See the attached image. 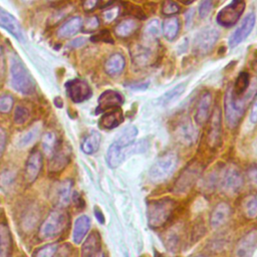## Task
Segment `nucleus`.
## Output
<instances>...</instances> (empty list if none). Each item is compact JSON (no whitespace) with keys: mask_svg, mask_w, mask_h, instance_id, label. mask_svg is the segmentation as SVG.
Wrapping results in <instances>:
<instances>
[{"mask_svg":"<svg viewBox=\"0 0 257 257\" xmlns=\"http://www.w3.org/2000/svg\"><path fill=\"white\" fill-rule=\"evenodd\" d=\"M257 94V78L250 80V85L247 91L241 96L232 94L230 86L227 88L224 98L225 119L229 127H236L244 115L248 105Z\"/></svg>","mask_w":257,"mask_h":257,"instance_id":"obj_1","label":"nucleus"},{"mask_svg":"<svg viewBox=\"0 0 257 257\" xmlns=\"http://www.w3.org/2000/svg\"><path fill=\"white\" fill-rule=\"evenodd\" d=\"M69 225V215L63 208H56L49 212L41 223L38 236L41 240L54 239L61 235Z\"/></svg>","mask_w":257,"mask_h":257,"instance_id":"obj_2","label":"nucleus"},{"mask_svg":"<svg viewBox=\"0 0 257 257\" xmlns=\"http://www.w3.org/2000/svg\"><path fill=\"white\" fill-rule=\"evenodd\" d=\"M10 83L22 94H32L35 90L34 78L17 56H13L10 60Z\"/></svg>","mask_w":257,"mask_h":257,"instance_id":"obj_3","label":"nucleus"},{"mask_svg":"<svg viewBox=\"0 0 257 257\" xmlns=\"http://www.w3.org/2000/svg\"><path fill=\"white\" fill-rule=\"evenodd\" d=\"M175 207L176 202L170 197L151 201L148 204L147 210L149 226L152 228H160L165 225L171 217Z\"/></svg>","mask_w":257,"mask_h":257,"instance_id":"obj_4","label":"nucleus"},{"mask_svg":"<svg viewBox=\"0 0 257 257\" xmlns=\"http://www.w3.org/2000/svg\"><path fill=\"white\" fill-rule=\"evenodd\" d=\"M178 165V156L174 152H167L154 163L149 171V177L153 182H162L167 180L176 170Z\"/></svg>","mask_w":257,"mask_h":257,"instance_id":"obj_5","label":"nucleus"},{"mask_svg":"<svg viewBox=\"0 0 257 257\" xmlns=\"http://www.w3.org/2000/svg\"><path fill=\"white\" fill-rule=\"evenodd\" d=\"M202 173V167L199 163L193 162L186 167L174 184L173 191L176 194H185L191 190Z\"/></svg>","mask_w":257,"mask_h":257,"instance_id":"obj_6","label":"nucleus"},{"mask_svg":"<svg viewBox=\"0 0 257 257\" xmlns=\"http://www.w3.org/2000/svg\"><path fill=\"white\" fill-rule=\"evenodd\" d=\"M219 38V32L213 27H205L201 29L195 36L193 41V51L195 54L203 56L208 54Z\"/></svg>","mask_w":257,"mask_h":257,"instance_id":"obj_7","label":"nucleus"},{"mask_svg":"<svg viewBox=\"0 0 257 257\" xmlns=\"http://www.w3.org/2000/svg\"><path fill=\"white\" fill-rule=\"evenodd\" d=\"M246 6L245 0H232V2L223 7L217 14V22L224 27H231L237 23L243 14Z\"/></svg>","mask_w":257,"mask_h":257,"instance_id":"obj_8","label":"nucleus"},{"mask_svg":"<svg viewBox=\"0 0 257 257\" xmlns=\"http://www.w3.org/2000/svg\"><path fill=\"white\" fill-rule=\"evenodd\" d=\"M65 87L68 97L75 103H80L87 100L92 94L90 85L85 80L80 78L68 80L65 83Z\"/></svg>","mask_w":257,"mask_h":257,"instance_id":"obj_9","label":"nucleus"},{"mask_svg":"<svg viewBox=\"0 0 257 257\" xmlns=\"http://www.w3.org/2000/svg\"><path fill=\"white\" fill-rule=\"evenodd\" d=\"M43 166V157L42 153L38 149H33L29 154L25 167H24V180L25 183L30 185L32 184L39 176Z\"/></svg>","mask_w":257,"mask_h":257,"instance_id":"obj_10","label":"nucleus"},{"mask_svg":"<svg viewBox=\"0 0 257 257\" xmlns=\"http://www.w3.org/2000/svg\"><path fill=\"white\" fill-rule=\"evenodd\" d=\"M220 186L228 194H236L243 186V178L236 168L225 169L220 177Z\"/></svg>","mask_w":257,"mask_h":257,"instance_id":"obj_11","label":"nucleus"},{"mask_svg":"<svg viewBox=\"0 0 257 257\" xmlns=\"http://www.w3.org/2000/svg\"><path fill=\"white\" fill-rule=\"evenodd\" d=\"M255 21H256V17L254 12H250L245 16L240 26L232 33V35L228 40V45L230 48H234L235 46L240 44L243 40H245L248 37V35L253 30Z\"/></svg>","mask_w":257,"mask_h":257,"instance_id":"obj_12","label":"nucleus"},{"mask_svg":"<svg viewBox=\"0 0 257 257\" xmlns=\"http://www.w3.org/2000/svg\"><path fill=\"white\" fill-rule=\"evenodd\" d=\"M71 159V150L68 146L60 145L57 150L51 155L48 163V173L58 174L68 165Z\"/></svg>","mask_w":257,"mask_h":257,"instance_id":"obj_13","label":"nucleus"},{"mask_svg":"<svg viewBox=\"0 0 257 257\" xmlns=\"http://www.w3.org/2000/svg\"><path fill=\"white\" fill-rule=\"evenodd\" d=\"M123 103L122 95L112 89L103 91L97 99V107L95 108V113L105 112L108 109H113L119 107Z\"/></svg>","mask_w":257,"mask_h":257,"instance_id":"obj_14","label":"nucleus"},{"mask_svg":"<svg viewBox=\"0 0 257 257\" xmlns=\"http://www.w3.org/2000/svg\"><path fill=\"white\" fill-rule=\"evenodd\" d=\"M0 27L5 29L16 40L23 42L25 37L18 20L8 11L0 8Z\"/></svg>","mask_w":257,"mask_h":257,"instance_id":"obj_15","label":"nucleus"},{"mask_svg":"<svg viewBox=\"0 0 257 257\" xmlns=\"http://www.w3.org/2000/svg\"><path fill=\"white\" fill-rule=\"evenodd\" d=\"M257 248V230L253 229L245 234L237 243L236 257H251Z\"/></svg>","mask_w":257,"mask_h":257,"instance_id":"obj_16","label":"nucleus"},{"mask_svg":"<svg viewBox=\"0 0 257 257\" xmlns=\"http://www.w3.org/2000/svg\"><path fill=\"white\" fill-rule=\"evenodd\" d=\"M221 132V110L219 107H216L211 117L210 128L208 134V144L210 147L215 148L220 145Z\"/></svg>","mask_w":257,"mask_h":257,"instance_id":"obj_17","label":"nucleus"},{"mask_svg":"<svg viewBox=\"0 0 257 257\" xmlns=\"http://www.w3.org/2000/svg\"><path fill=\"white\" fill-rule=\"evenodd\" d=\"M231 216V207L225 202L218 203L210 215V225L213 228H218L225 224Z\"/></svg>","mask_w":257,"mask_h":257,"instance_id":"obj_18","label":"nucleus"},{"mask_svg":"<svg viewBox=\"0 0 257 257\" xmlns=\"http://www.w3.org/2000/svg\"><path fill=\"white\" fill-rule=\"evenodd\" d=\"M82 19L79 16H73L64 21L57 29L56 35L58 38H70L82 29Z\"/></svg>","mask_w":257,"mask_h":257,"instance_id":"obj_19","label":"nucleus"},{"mask_svg":"<svg viewBox=\"0 0 257 257\" xmlns=\"http://www.w3.org/2000/svg\"><path fill=\"white\" fill-rule=\"evenodd\" d=\"M176 137L182 144L191 146L198 139V131L190 121H183L176 130Z\"/></svg>","mask_w":257,"mask_h":257,"instance_id":"obj_20","label":"nucleus"},{"mask_svg":"<svg viewBox=\"0 0 257 257\" xmlns=\"http://www.w3.org/2000/svg\"><path fill=\"white\" fill-rule=\"evenodd\" d=\"M101 248V239L97 231L91 232L81 246V257H95Z\"/></svg>","mask_w":257,"mask_h":257,"instance_id":"obj_21","label":"nucleus"},{"mask_svg":"<svg viewBox=\"0 0 257 257\" xmlns=\"http://www.w3.org/2000/svg\"><path fill=\"white\" fill-rule=\"evenodd\" d=\"M212 104V95L210 92H204L197 103V108H196V114H195V119L196 122L200 125L204 124L210 114V108Z\"/></svg>","mask_w":257,"mask_h":257,"instance_id":"obj_22","label":"nucleus"},{"mask_svg":"<svg viewBox=\"0 0 257 257\" xmlns=\"http://www.w3.org/2000/svg\"><path fill=\"white\" fill-rule=\"evenodd\" d=\"M123 121V113L119 107L113 108L110 111H105L98 121V126L102 130H112L118 126Z\"/></svg>","mask_w":257,"mask_h":257,"instance_id":"obj_23","label":"nucleus"},{"mask_svg":"<svg viewBox=\"0 0 257 257\" xmlns=\"http://www.w3.org/2000/svg\"><path fill=\"white\" fill-rule=\"evenodd\" d=\"M132 59L137 66H147L153 59V50L146 45H136L132 51Z\"/></svg>","mask_w":257,"mask_h":257,"instance_id":"obj_24","label":"nucleus"},{"mask_svg":"<svg viewBox=\"0 0 257 257\" xmlns=\"http://www.w3.org/2000/svg\"><path fill=\"white\" fill-rule=\"evenodd\" d=\"M125 66V59L121 53L111 54L104 63V70L108 75L115 76L122 72Z\"/></svg>","mask_w":257,"mask_h":257,"instance_id":"obj_25","label":"nucleus"},{"mask_svg":"<svg viewBox=\"0 0 257 257\" xmlns=\"http://www.w3.org/2000/svg\"><path fill=\"white\" fill-rule=\"evenodd\" d=\"M90 228V219L86 215L79 216L74 221L73 231H72V240L75 244H80L85 235L87 234Z\"/></svg>","mask_w":257,"mask_h":257,"instance_id":"obj_26","label":"nucleus"},{"mask_svg":"<svg viewBox=\"0 0 257 257\" xmlns=\"http://www.w3.org/2000/svg\"><path fill=\"white\" fill-rule=\"evenodd\" d=\"M72 196V181L66 179L62 181L56 189V204L59 208L66 207Z\"/></svg>","mask_w":257,"mask_h":257,"instance_id":"obj_27","label":"nucleus"},{"mask_svg":"<svg viewBox=\"0 0 257 257\" xmlns=\"http://www.w3.org/2000/svg\"><path fill=\"white\" fill-rule=\"evenodd\" d=\"M126 158V155L124 153L123 148L117 146L114 142L108 147L106 151V163L109 168L115 169L118 167Z\"/></svg>","mask_w":257,"mask_h":257,"instance_id":"obj_28","label":"nucleus"},{"mask_svg":"<svg viewBox=\"0 0 257 257\" xmlns=\"http://www.w3.org/2000/svg\"><path fill=\"white\" fill-rule=\"evenodd\" d=\"M101 137L97 131H90L82 140L80 149L86 155H92L99 149Z\"/></svg>","mask_w":257,"mask_h":257,"instance_id":"obj_29","label":"nucleus"},{"mask_svg":"<svg viewBox=\"0 0 257 257\" xmlns=\"http://www.w3.org/2000/svg\"><path fill=\"white\" fill-rule=\"evenodd\" d=\"M179 29H180V21L177 17L171 16L164 20L162 25V30L167 40L169 41L174 40L179 33Z\"/></svg>","mask_w":257,"mask_h":257,"instance_id":"obj_30","label":"nucleus"},{"mask_svg":"<svg viewBox=\"0 0 257 257\" xmlns=\"http://www.w3.org/2000/svg\"><path fill=\"white\" fill-rule=\"evenodd\" d=\"M138 136V128L131 124V125H127L126 127H124L116 137L114 143L121 147V148H124V147H127L130 145H132L135 140H136V137Z\"/></svg>","mask_w":257,"mask_h":257,"instance_id":"obj_31","label":"nucleus"},{"mask_svg":"<svg viewBox=\"0 0 257 257\" xmlns=\"http://www.w3.org/2000/svg\"><path fill=\"white\" fill-rule=\"evenodd\" d=\"M249 85H250V76L248 72L241 71L237 76L235 83L233 85H230V88L233 95L241 96L247 91Z\"/></svg>","mask_w":257,"mask_h":257,"instance_id":"obj_32","label":"nucleus"},{"mask_svg":"<svg viewBox=\"0 0 257 257\" xmlns=\"http://www.w3.org/2000/svg\"><path fill=\"white\" fill-rule=\"evenodd\" d=\"M186 85L187 83L186 82H182V83H179L177 84L176 86H174L173 88H171L170 90H168L167 92H165L159 99V103L162 104V105H167L175 100H177L185 91L186 89Z\"/></svg>","mask_w":257,"mask_h":257,"instance_id":"obj_33","label":"nucleus"},{"mask_svg":"<svg viewBox=\"0 0 257 257\" xmlns=\"http://www.w3.org/2000/svg\"><path fill=\"white\" fill-rule=\"evenodd\" d=\"M57 136L54 132H46L41 140V147L46 155L51 156L59 147Z\"/></svg>","mask_w":257,"mask_h":257,"instance_id":"obj_34","label":"nucleus"},{"mask_svg":"<svg viewBox=\"0 0 257 257\" xmlns=\"http://www.w3.org/2000/svg\"><path fill=\"white\" fill-rule=\"evenodd\" d=\"M138 28V23L134 19H124L120 21L114 28V32L116 36L125 38L132 35Z\"/></svg>","mask_w":257,"mask_h":257,"instance_id":"obj_35","label":"nucleus"},{"mask_svg":"<svg viewBox=\"0 0 257 257\" xmlns=\"http://www.w3.org/2000/svg\"><path fill=\"white\" fill-rule=\"evenodd\" d=\"M160 31H161V29H160L159 20L153 19L145 27L144 35H145L147 40H155L156 38L159 37Z\"/></svg>","mask_w":257,"mask_h":257,"instance_id":"obj_36","label":"nucleus"},{"mask_svg":"<svg viewBox=\"0 0 257 257\" xmlns=\"http://www.w3.org/2000/svg\"><path fill=\"white\" fill-rule=\"evenodd\" d=\"M244 214L248 219L257 217V196H251L245 201Z\"/></svg>","mask_w":257,"mask_h":257,"instance_id":"obj_37","label":"nucleus"},{"mask_svg":"<svg viewBox=\"0 0 257 257\" xmlns=\"http://www.w3.org/2000/svg\"><path fill=\"white\" fill-rule=\"evenodd\" d=\"M57 249L58 245L56 243H49L38 248L34 252L33 257H54Z\"/></svg>","mask_w":257,"mask_h":257,"instance_id":"obj_38","label":"nucleus"},{"mask_svg":"<svg viewBox=\"0 0 257 257\" xmlns=\"http://www.w3.org/2000/svg\"><path fill=\"white\" fill-rule=\"evenodd\" d=\"M181 10L180 5L175 0H165L162 5V13L166 16H173Z\"/></svg>","mask_w":257,"mask_h":257,"instance_id":"obj_39","label":"nucleus"},{"mask_svg":"<svg viewBox=\"0 0 257 257\" xmlns=\"http://www.w3.org/2000/svg\"><path fill=\"white\" fill-rule=\"evenodd\" d=\"M30 116V111L27 107L23 105H17L14 111V122L17 124H22L28 120Z\"/></svg>","mask_w":257,"mask_h":257,"instance_id":"obj_40","label":"nucleus"},{"mask_svg":"<svg viewBox=\"0 0 257 257\" xmlns=\"http://www.w3.org/2000/svg\"><path fill=\"white\" fill-rule=\"evenodd\" d=\"M14 105V99L10 94H0V113H8Z\"/></svg>","mask_w":257,"mask_h":257,"instance_id":"obj_41","label":"nucleus"},{"mask_svg":"<svg viewBox=\"0 0 257 257\" xmlns=\"http://www.w3.org/2000/svg\"><path fill=\"white\" fill-rule=\"evenodd\" d=\"M119 14V7L118 6H112L108 7L102 12V18L105 23H111L114 21Z\"/></svg>","mask_w":257,"mask_h":257,"instance_id":"obj_42","label":"nucleus"},{"mask_svg":"<svg viewBox=\"0 0 257 257\" xmlns=\"http://www.w3.org/2000/svg\"><path fill=\"white\" fill-rule=\"evenodd\" d=\"M99 26V19L96 16H90L86 18L84 23L82 24V29L85 32H93Z\"/></svg>","mask_w":257,"mask_h":257,"instance_id":"obj_43","label":"nucleus"},{"mask_svg":"<svg viewBox=\"0 0 257 257\" xmlns=\"http://www.w3.org/2000/svg\"><path fill=\"white\" fill-rule=\"evenodd\" d=\"M36 138H37V130L34 128V130L27 132L23 137H21L18 144L20 147H26V146L30 145L31 143H33Z\"/></svg>","mask_w":257,"mask_h":257,"instance_id":"obj_44","label":"nucleus"},{"mask_svg":"<svg viewBox=\"0 0 257 257\" xmlns=\"http://www.w3.org/2000/svg\"><path fill=\"white\" fill-rule=\"evenodd\" d=\"M213 1L214 0H202L199 7H198V12L199 15L204 18L207 17L208 14L211 12L212 6H213Z\"/></svg>","mask_w":257,"mask_h":257,"instance_id":"obj_45","label":"nucleus"},{"mask_svg":"<svg viewBox=\"0 0 257 257\" xmlns=\"http://www.w3.org/2000/svg\"><path fill=\"white\" fill-rule=\"evenodd\" d=\"M179 244V237L176 234H171L166 239V246L170 251H175Z\"/></svg>","mask_w":257,"mask_h":257,"instance_id":"obj_46","label":"nucleus"},{"mask_svg":"<svg viewBox=\"0 0 257 257\" xmlns=\"http://www.w3.org/2000/svg\"><path fill=\"white\" fill-rule=\"evenodd\" d=\"M150 83L148 81H145V82H132V83H128L126 84V86L132 89V90H146L148 87H149Z\"/></svg>","mask_w":257,"mask_h":257,"instance_id":"obj_47","label":"nucleus"},{"mask_svg":"<svg viewBox=\"0 0 257 257\" xmlns=\"http://www.w3.org/2000/svg\"><path fill=\"white\" fill-rule=\"evenodd\" d=\"M247 176L250 182L257 186V165H252L247 171Z\"/></svg>","mask_w":257,"mask_h":257,"instance_id":"obj_48","label":"nucleus"},{"mask_svg":"<svg viewBox=\"0 0 257 257\" xmlns=\"http://www.w3.org/2000/svg\"><path fill=\"white\" fill-rule=\"evenodd\" d=\"M99 0H82V8L86 12L92 11L98 4Z\"/></svg>","mask_w":257,"mask_h":257,"instance_id":"obj_49","label":"nucleus"},{"mask_svg":"<svg viewBox=\"0 0 257 257\" xmlns=\"http://www.w3.org/2000/svg\"><path fill=\"white\" fill-rule=\"evenodd\" d=\"M91 40H101V41H106V42H112V38L110 37L109 33L106 30L101 31L100 33H98L97 35L91 37Z\"/></svg>","mask_w":257,"mask_h":257,"instance_id":"obj_50","label":"nucleus"},{"mask_svg":"<svg viewBox=\"0 0 257 257\" xmlns=\"http://www.w3.org/2000/svg\"><path fill=\"white\" fill-rule=\"evenodd\" d=\"M7 145V134L4 128L0 127V156L4 153Z\"/></svg>","mask_w":257,"mask_h":257,"instance_id":"obj_51","label":"nucleus"},{"mask_svg":"<svg viewBox=\"0 0 257 257\" xmlns=\"http://www.w3.org/2000/svg\"><path fill=\"white\" fill-rule=\"evenodd\" d=\"M69 245L65 244L64 246H62L61 248H58L56 253H55V257H69Z\"/></svg>","mask_w":257,"mask_h":257,"instance_id":"obj_52","label":"nucleus"},{"mask_svg":"<svg viewBox=\"0 0 257 257\" xmlns=\"http://www.w3.org/2000/svg\"><path fill=\"white\" fill-rule=\"evenodd\" d=\"M85 42H86V38H84V37H78V38H75V39L71 40V41L68 43V46H69V47H72V48H78V47H81L82 45H84Z\"/></svg>","mask_w":257,"mask_h":257,"instance_id":"obj_53","label":"nucleus"},{"mask_svg":"<svg viewBox=\"0 0 257 257\" xmlns=\"http://www.w3.org/2000/svg\"><path fill=\"white\" fill-rule=\"evenodd\" d=\"M71 199H72L74 205H75L77 208H82V207L84 206V201H83V199L81 198V196H80L77 192L72 193Z\"/></svg>","mask_w":257,"mask_h":257,"instance_id":"obj_54","label":"nucleus"},{"mask_svg":"<svg viewBox=\"0 0 257 257\" xmlns=\"http://www.w3.org/2000/svg\"><path fill=\"white\" fill-rule=\"evenodd\" d=\"M94 216L96 218V220L100 223V224H104L105 219H104V215L103 213L100 211V209L98 207L94 208Z\"/></svg>","mask_w":257,"mask_h":257,"instance_id":"obj_55","label":"nucleus"},{"mask_svg":"<svg viewBox=\"0 0 257 257\" xmlns=\"http://www.w3.org/2000/svg\"><path fill=\"white\" fill-rule=\"evenodd\" d=\"M250 121L252 123H257V101L254 103L250 112Z\"/></svg>","mask_w":257,"mask_h":257,"instance_id":"obj_56","label":"nucleus"},{"mask_svg":"<svg viewBox=\"0 0 257 257\" xmlns=\"http://www.w3.org/2000/svg\"><path fill=\"white\" fill-rule=\"evenodd\" d=\"M193 15H194V10L193 9H190L186 13V23H187V26L191 25V19L193 18Z\"/></svg>","mask_w":257,"mask_h":257,"instance_id":"obj_57","label":"nucleus"},{"mask_svg":"<svg viewBox=\"0 0 257 257\" xmlns=\"http://www.w3.org/2000/svg\"><path fill=\"white\" fill-rule=\"evenodd\" d=\"M5 228H6V226H5V225L0 224V245H1V242H2V240H3V236H4Z\"/></svg>","mask_w":257,"mask_h":257,"instance_id":"obj_58","label":"nucleus"},{"mask_svg":"<svg viewBox=\"0 0 257 257\" xmlns=\"http://www.w3.org/2000/svg\"><path fill=\"white\" fill-rule=\"evenodd\" d=\"M99 1H101L104 6H107V5H109L113 0H99Z\"/></svg>","mask_w":257,"mask_h":257,"instance_id":"obj_59","label":"nucleus"},{"mask_svg":"<svg viewBox=\"0 0 257 257\" xmlns=\"http://www.w3.org/2000/svg\"><path fill=\"white\" fill-rule=\"evenodd\" d=\"M95 257H105V255L102 252H99Z\"/></svg>","mask_w":257,"mask_h":257,"instance_id":"obj_60","label":"nucleus"},{"mask_svg":"<svg viewBox=\"0 0 257 257\" xmlns=\"http://www.w3.org/2000/svg\"><path fill=\"white\" fill-rule=\"evenodd\" d=\"M48 1H50V2H58L60 0H48Z\"/></svg>","mask_w":257,"mask_h":257,"instance_id":"obj_61","label":"nucleus"},{"mask_svg":"<svg viewBox=\"0 0 257 257\" xmlns=\"http://www.w3.org/2000/svg\"><path fill=\"white\" fill-rule=\"evenodd\" d=\"M198 257H205V256H198Z\"/></svg>","mask_w":257,"mask_h":257,"instance_id":"obj_62","label":"nucleus"}]
</instances>
